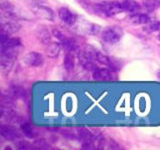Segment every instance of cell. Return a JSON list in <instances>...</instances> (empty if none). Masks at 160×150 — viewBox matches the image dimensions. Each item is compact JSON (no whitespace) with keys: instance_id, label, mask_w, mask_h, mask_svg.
I'll return each mask as SVG.
<instances>
[{"instance_id":"obj_16","label":"cell","mask_w":160,"mask_h":150,"mask_svg":"<svg viewBox=\"0 0 160 150\" xmlns=\"http://www.w3.org/2000/svg\"><path fill=\"white\" fill-rule=\"evenodd\" d=\"M130 20H131V22L134 24H147L150 19L147 14L138 12V13L132 14L131 17H130Z\"/></svg>"},{"instance_id":"obj_12","label":"cell","mask_w":160,"mask_h":150,"mask_svg":"<svg viewBox=\"0 0 160 150\" xmlns=\"http://www.w3.org/2000/svg\"><path fill=\"white\" fill-rule=\"evenodd\" d=\"M36 36L40 43L44 45H48L51 43V35H50L49 31L44 27H39L36 31Z\"/></svg>"},{"instance_id":"obj_4","label":"cell","mask_w":160,"mask_h":150,"mask_svg":"<svg viewBox=\"0 0 160 150\" xmlns=\"http://www.w3.org/2000/svg\"><path fill=\"white\" fill-rule=\"evenodd\" d=\"M44 62V58L42 54L38 52H29L23 57V63L29 67H39Z\"/></svg>"},{"instance_id":"obj_14","label":"cell","mask_w":160,"mask_h":150,"mask_svg":"<svg viewBox=\"0 0 160 150\" xmlns=\"http://www.w3.org/2000/svg\"><path fill=\"white\" fill-rule=\"evenodd\" d=\"M10 95L16 99H25L27 97V90L19 85H13L10 88Z\"/></svg>"},{"instance_id":"obj_18","label":"cell","mask_w":160,"mask_h":150,"mask_svg":"<svg viewBox=\"0 0 160 150\" xmlns=\"http://www.w3.org/2000/svg\"><path fill=\"white\" fill-rule=\"evenodd\" d=\"M78 137H79V139H81L82 143L87 142V141H92V140H96V138L94 137V135L86 129H79L78 130Z\"/></svg>"},{"instance_id":"obj_5","label":"cell","mask_w":160,"mask_h":150,"mask_svg":"<svg viewBox=\"0 0 160 150\" xmlns=\"http://www.w3.org/2000/svg\"><path fill=\"white\" fill-rule=\"evenodd\" d=\"M58 17L64 24L68 25V26H73L77 21L76 14L66 7H61L58 10Z\"/></svg>"},{"instance_id":"obj_3","label":"cell","mask_w":160,"mask_h":150,"mask_svg":"<svg viewBox=\"0 0 160 150\" xmlns=\"http://www.w3.org/2000/svg\"><path fill=\"white\" fill-rule=\"evenodd\" d=\"M99 10L107 16H114L123 11L122 3L119 1H105L98 4Z\"/></svg>"},{"instance_id":"obj_7","label":"cell","mask_w":160,"mask_h":150,"mask_svg":"<svg viewBox=\"0 0 160 150\" xmlns=\"http://www.w3.org/2000/svg\"><path fill=\"white\" fill-rule=\"evenodd\" d=\"M21 45V41L17 37H10V35L1 33V47L4 48H17Z\"/></svg>"},{"instance_id":"obj_10","label":"cell","mask_w":160,"mask_h":150,"mask_svg":"<svg viewBox=\"0 0 160 150\" xmlns=\"http://www.w3.org/2000/svg\"><path fill=\"white\" fill-rule=\"evenodd\" d=\"M122 3V8L123 11L129 12L131 14L138 13L141 9V6L138 2H136L135 0H123Z\"/></svg>"},{"instance_id":"obj_23","label":"cell","mask_w":160,"mask_h":150,"mask_svg":"<svg viewBox=\"0 0 160 150\" xmlns=\"http://www.w3.org/2000/svg\"><path fill=\"white\" fill-rule=\"evenodd\" d=\"M148 29L150 31H160V22L154 21L148 25Z\"/></svg>"},{"instance_id":"obj_19","label":"cell","mask_w":160,"mask_h":150,"mask_svg":"<svg viewBox=\"0 0 160 150\" xmlns=\"http://www.w3.org/2000/svg\"><path fill=\"white\" fill-rule=\"evenodd\" d=\"M60 43H61L62 47L65 50H66V51H68V52L74 51V50H76V48H77L76 43H75L72 39H70V38H68L66 36H65V38L63 40H61V41H60Z\"/></svg>"},{"instance_id":"obj_21","label":"cell","mask_w":160,"mask_h":150,"mask_svg":"<svg viewBox=\"0 0 160 150\" xmlns=\"http://www.w3.org/2000/svg\"><path fill=\"white\" fill-rule=\"evenodd\" d=\"M157 4L154 0H145L143 2V7L147 10L148 12H153L155 8H156Z\"/></svg>"},{"instance_id":"obj_25","label":"cell","mask_w":160,"mask_h":150,"mask_svg":"<svg viewBox=\"0 0 160 150\" xmlns=\"http://www.w3.org/2000/svg\"><path fill=\"white\" fill-rule=\"evenodd\" d=\"M157 78L160 80V70H158V71H157Z\"/></svg>"},{"instance_id":"obj_1","label":"cell","mask_w":160,"mask_h":150,"mask_svg":"<svg viewBox=\"0 0 160 150\" xmlns=\"http://www.w3.org/2000/svg\"><path fill=\"white\" fill-rule=\"evenodd\" d=\"M123 36V30L116 26H109L102 30L101 32V38L102 40L107 44L114 45Z\"/></svg>"},{"instance_id":"obj_15","label":"cell","mask_w":160,"mask_h":150,"mask_svg":"<svg viewBox=\"0 0 160 150\" xmlns=\"http://www.w3.org/2000/svg\"><path fill=\"white\" fill-rule=\"evenodd\" d=\"M81 29L82 31L85 32L86 34L89 35H96L100 31V26L98 24H94V23H85L81 25Z\"/></svg>"},{"instance_id":"obj_11","label":"cell","mask_w":160,"mask_h":150,"mask_svg":"<svg viewBox=\"0 0 160 150\" xmlns=\"http://www.w3.org/2000/svg\"><path fill=\"white\" fill-rule=\"evenodd\" d=\"M92 78L94 80H111L112 72L106 68H96L92 72Z\"/></svg>"},{"instance_id":"obj_27","label":"cell","mask_w":160,"mask_h":150,"mask_svg":"<svg viewBox=\"0 0 160 150\" xmlns=\"http://www.w3.org/2000/svg\"><path fill=\"white\" fill-rule=\"evenodd\" d=\"M157 38H158V40H159V41H160V33L158 34V36H157Z\"/></svg>"},{"instance_id":"obj_2","label":"cell","mask_w":160,"mask_h":150,"mask_svg":"<svg viewBox=\"0 0 160 150\" xmlns=\"http://www.w3.org/2000/svg\"><path fill=\"white\" fill-rule=\"evenodd\" d=\"M30 10H31V12L35 16L40 19L53 21L55 18V13L53 10L50 7L45 6V5H42V4H39V3L30 4Z\"/></svg>"},{"instance_id":"obj_13","label":"cell","mask_w":160,"mask_h":150,"mask_svg":"<svg viewBox=\"0 0 160 150\" xmlns=\"http://www.w3.org/2000/svg\"><path fill=\"white\" fill-rule=\"evenodd\" d=\"M61 47H62L61 43H58V42H51L50 44H48L47 48H46L47 56L50 58L58 57V55L60 54V51H61Z\"/></svg>"},{"instance_id":"obj_8","label":"cell","mask_w":160,"mask_h":150,"mask_svg":"<svg viewBox=\"0 0 160 150\" xmlns=\"http://www.w3.org/2000/svg\"><path fill=\"white\" fill-rule=\"evenodd\" d=\"M1 119L8 123L18 121L17 114L13 108L11 106H4V105H1Z\"/></svg>"},{"instance_id":"obj_17","label":"cell","mask_w":160,"mask_h":150,"mask_svg":"<svg viewBox=\"0 0 160 150\" xmlns=\"http://www.w3.org/2000/svg\"><path fill=\"white\" fill-rule=\"evenodd\" d=\"M63 65H64V68L66 69V71H68V72H71L72 70L74 69V67H75V59H74V56L71 53L68 52L66 55H65Z\"/></svg>"},{"instance_id":"obj_9","label":"cell","mask_w":160,"mask_h":150,"mask_svg":"<svg viewBox=\"0 0 160 150\" xmlns=\"http://www.w3.org/2000/svg\"><path fill=\"white\" fill-rule=\"evenodd\" d=\"M19 25L14 21V20H6V21L1 22V33L10 35L16 33L19 31Z\"/></svg>"},{"instance_id":"obj_22","label":"cell","mask_w":160,"mask_h":150,"mask_svg":"<svg viewBox=\"0 0 160 150\" xmlns=\"http://www.w3.org/2000/svg\"><path fill=\"white\" fill-rule=\"evenodd\" d=\"M16 144H17V147L19 149H30L32 148V145L29 144L28 142L26 141H23V140H18V141H16Z\"/></svg>"},{"instance_id":"obj_26","label":"cell","mask_w":160,"mask_h":150,"mask_svg":"<svg viewBox=\"0 0 160 150\" xmlns=\"http://www.w3.org/2000/svg\"><path fill=\"white\" fill-rule=\"evenodd\" d=\"M155 2H156V4L158 5V6H160V0H154Z\"/></svg>"},{"instance_id":"obj_20","label":"cell","mask_w":160,"mask_h":150,"mask_svg":"<svg viewBox=\"0 0 160 150\" xmlns=\"http://www.w3.org/2000/svg\"><path fill=\"white\" fill-rule=\"evenodd\" d=\"M20 129H21L22 133L26 137L32 138L34 136V130H33V128L30 126V125L26 121H22L21 123H20Z\"/></svg>"},{"instance_id":"obj_24","label":"cell","mask_w":160,"mask_h":150,"mask_svg":"<svg viewBox=\"0 0 160 150\" xmlns=\"http://www.w3.org/2000/svg\"><path fill=\"white\" fill-rule=\"evenodd\" d=\"M52 34H53L54 37H56L59 40V42L65 38V35L61 31H60V30H58V29H53L52 30Z\"/></svg>"},{"instance_id":"obj_6","label":"cell","mask_w":160,"mask_h":150,"mask_svg":"<svg viewBox=\"0 0 160 150\" xmlns=\"http://www.w3.org/2000/svg\"><path fill=\"white\" fill-rule=\"evenodd\" d=\"M0 134H1V136L4 139L9 140V141L16 142V141H18V140H20L19 132L14 127H12L11 125L2 124L1 127H0Z\"/></svg>"}]
</instances>
